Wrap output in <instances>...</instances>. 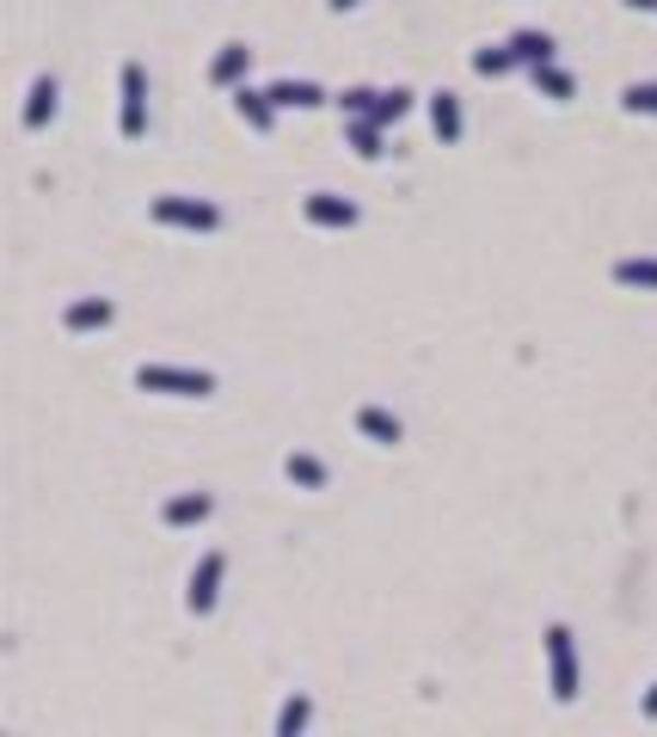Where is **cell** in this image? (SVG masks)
I'll return each mask as SVG.
<instances>
[{
    "instance_id": "obj_14",
    "label": "cell",
    "mask_w": 657,
    "mask_h": 737,
    "mask_svg": "<svg viewBox=\"0 0 657 737\" xmlns=\"http://www.w3.org/2000/svg\"><path fill=\"white\" fill-rule=\"evenodd\" d=\"M49 111H56V80H37L32 87V105H25V129H44L49 124Z\"/></svg>"
},
{
    "instance_id": "obj_15",
    "label": "cell",
    "mask_w": 657,
    "mask_h": 737,
    "mask_svg": "<svg viewBox=\"0 0 657 737\" xmlns=\"http://www.w3.org/2000/svg\"><path fill=\"white\" fill-rule=\"evenodd\" d=\"M614 283H626V289H657V258H621V265H614Z\"/></svg>"
},
{
    "instance_id": "obj_12",
    "label": "cell",
    "mask_w": 657,
    "mask_h": 737,
    "mask_svg": "<svg viewBox=\"0 0 657 737\" xmlns=\"http://www.w3.org/2000/svg\"><path fill=\"white\" fill-rule=\"evenodd\" d=\"M204 517H209V498H204V492H185V498L166 504V522H173V529H191V522H204Z\"/></svg>"
},
{
    "instance_id": "obj_6",
    "label": "cell",
    "mask_w": 657,
    "mask_h": 737,
    "mask_svg": "<svg viewBox=\"0 0 657 737\" xmlns=\"http://www.w3.org/2000/svg\"><path fill=\"white\" fill-rule=\"evenodd\" d=\"M308 221L313 228H350V221H357V204H345V197H326V191H320V197H308Z\"/></svg>"
},
{
    "instance_id": "obj_21",
    "label": "cell",
    "mask_w": 657,
    "mask_h": 737,
    "mask_svg": "<svg viewBox=\"0 0 657 737\" xmlns=\"http://www.w3.org/2000/svg\"><path fill=\"white\" fill-rule=\"evenodd\" d=\"M308 713H313V706L301 701V694H296V701H283V713H277V732H283V737H296L301 725H308Z\"/></svg>"
},
{
    "instance_id": "obj_1",
    "label": "cell",
    "mask_w": 657,
    "mask_h": 737,
    "mask_svg": "<svg viewBox=\"0 0 657 737\" xmlns=\"http://www.w3.org/2000/svg\"><path fill=\"white\" fill-rule=\"evenodd\" d=\"M136 388H141V393H178V400H204V393H216V381H209L204 369H166V362H141V369H136Z\"/></svg>"
},
{
    "instance_id": "obj_2",
    "label": "cell",
    "mask_w": 657,
    "mask_h": 737,
    "mask_svg": "<svg viewBox=\"0 0 657 737\" xmlns=\"http://www.w3.org/2000/svg\"><path fill=\"white\" fill-rule=\"evenodd\" d=\"M548 676H553V701L578 694V652H572V633L565 627H548Z\"/></svg>"
},
{
    "instance_id": "obj_25",
    "label": "cell",
    "mask_w": 657,
    "mask_h": 737,
    "mask_svg": "<svg viewBox=\"0 0 657 737\" xmlns=\"http://www.w3.org/2000/svg\"><path fill=\"white\" fill-rule=\"evenodd\" d=\"M645 719H657V689H652V694H645Z\"/></svg>"
},
{
    "instance_id": "obj_11",
    "label": "cell",
    "mask_w": 657,
    "mask_h": 737,
    "mask_svg": "<svg viewBox=\"0 0 657 737\" xmlns=\"http://www.w3.org/2000/svg\"><path fill=\"white\" fill-rule=\"evenodd\" d=\"M430 124H437L442 141H461V105H454V93H437V99H430Z\"/></svg>"
},
{
    "instance_id": "obj_16",
    "label": "cell",
    "mask_w": 657,
    "mask_h": 737,
    "mask_svg": "<svg viewBox=\"0 0 657 737\" xmlns=\"http://www.w3.org/2000/svg\"><path fill=\"white\" fill-rule=\"evenodd\" d=\"M270 99H277V105H320V87H313V80H277V87H270Z\"/></svg>"
},
{
    "instance_id": "obj_10",
    "label": "cell",
    "mask_w": 657,
    "mask_h": 737,
    "mask_svg": "<svg viewBox=\"0 0 657 737\" xmlns=\"http://www.w3.org/2000/svg\"><path fill=\"white\" fill-rule=\"evenodd\" d=\"M357 430H362V437H376V442H400V418H393V412H381V406H362L357 412Z\"/></svg>"
},
{
    "instance_id": "obj_26",
    "label": "cell",
    "mask_w": 657,
    "mask_h": 737,
    "mask_svg": "<svg viewBox=\"0 0 657 737\" xmlns=\"http://www.w3.org/2000/svg\"><path fill=\"white\" fill-rule=\"evenodd\" d=\"M626 7H639V13H652V7H657V0H626Z\"/></svg>"
},
{
    "instance_id": "obj_13",
    "label": "cell",
    "mask_w": 657,
    "mask_h": 737,
    "mask_svg": "<svg viewBox=\"0 0 657 737\" xmlns=\"http://www.w3.org/2000/svg\"><path fill=\"white\" fill-rule=\"evenodd\" d=\"M510 49H517V62H553V37L548 32H517L510 37Z\"/></svg>"
},
{
    "instance_id": "obj_18",
    "label": "cell",
    "mask_w": 657,
    "mask_h": 737,
    "mask_svg": "<svg viewBox=\"0 0 657 737\" xmlns=\"http://www.w3.org/2000/svg\"><path fill=\"white\" fill-rule=\"evenodd\" d=\"M350 148H357L362 160L381 154V124H376V117H357V124H350Z\"/></svg>"
},
{
    "instance_id": "obj_9",
    "label": "cell",
    "mask_w": 657,
    "mask_h": 737,
    "mask_svg": "<svg viewBox=\"0 0 657 737\" xmlns=\"http://www.w3.org/2000/svg\"><path fill=\"white\" fill-rule=\"evenodd\" d=\"M62 320H68V332H99V326H111V301H74Z\"/></svg>"
},
{
    "instance_id": "obj_3",
    "label": "cell",
    "mask_w": 657,
    "mask_h": 737,
    "mask_svg": "<svg viewBox=\"0 0 657 737\" xmlns=\"http://www.w3.org/2000/svg\"><path fill=\"white\" fill-rule=\"evenodd\" d=\"M154 221H166V228H191V234H209L221 216L209 204H197V197H154Z\"/></svg>"
},
{
    "instance_id": "obj_5",
    "label": "cell",
    "mask_w": 657,
    "mask_h": 737,
    "mask_svg": "<svg viewBox=\"0 0 657 737\" xmlns=\"http://www.w3.org/2000/svg\"><path fill=\"white\" fill-rule=\"evenodd\" d=\"M148 80H141V68L129 62L124 68V117H117V124H124V136H141V129H148Z\"/></svg>"
},
{
    "instance_id": "obj_23",
    "label": "cell",
    "mask_w": 657,
    "mask_h": 737,
    "mask_svg": "<svg viewBox=\"0 0 657 737\" xmlns=\"http://www.w3.org/2000/svg\"><path fill=\"white\" fill-rule=\"evenodd\" d=\"M517 62V49L504 44V49H480V56H473V68H480V74H504V68Z\"/></svg>"
},
{
    "instance_id": "obj_24",
    "label": "cell",
    "mask_w": 657,
    "mask_h": 737,
    "mask_svg": "<svg viewBox=\"0 0 657 737\" xmlns=\"http://www.w3.org/2000/svg\"><path fill=\"white\" fill-rule=\"evenodd\" d=\"M376 99H381V93H362V87H350V93H345V111H350V117H369V111H376Z\"/></svg>"
},
{
    "instance_id": "obj_27",
    "label": "cell",
    "mask_w": 657,
    "mask_h": 737,
    "mask_svg": "<svg viewBox=\"0 0 657 737\" xmlns=\"http://www.w3.org/2000/svg\"><path fill=\"white\" fill-rule=\"evenodd\" d=\"M332 7H338V13H345V7H357V0H332Z\"/></svg>"
},
{
    "instance_id": "obj_8",
    "label": "cell",
    "mask_w": 657,
    "mask_h": 737,
    "mask_svg": "<svg viewBox=\"0 0 657 737\" xmlns=\"http://www.w3.org/2000/svg\"><path fill=\"white\" fill-rule=\"evenodd\" d=\"M234 105H240V117H246V124L258 129V136L270 129V105H277L270 93H252V87H240V93H234Z\"/></svg>"
},
{
    "instance_id": "obj_17",
    "label": "cell",
    "mask_w": 657,
    "mask_h": 737,
    "mask_svg": "<svg viewBox=\"0 0 657 737\" xmlns=\"http://www.w3.org/2000/svg\"><path fill=\"white\" fill-rule=\"evenodd\" d=\"M283 473H289L296 486H308V492H320V486H326V468H320L313 456H289V461H283Z\"/></svg>"
},
{
    "instance_id": "obj_7",
    "label": "cell",
    "mask_w": 657,
    "mask_h": 737,
    "mask_svg": "<svg viewBox=\"0 0 657 737\" xmlns=\"http://www.w3.org/2000/svg\"><path fill=\"white\" fill-rule=\"evenodd\" d=\"M246 68H252V49L246 44H228L216 56V68H209V80H216V87H240V80H246Z\"/></svg>"
},
{
    "instance_id": "obj_19",
    "label": "cell",
    "mask_w": 657,
    "mask_h": 737,
    "mask_svg": "<svg viewBox=\"0 0 657 737\" xmlns=\"http://www.w3.org/2000/svg\"><path fill=\"white\" fill-rule=\"evenodd\" d=\"M406 111H412V93H400V87H393V93H381V99H376V111H369V117H376V124L388 129V124H400Z\"/></svg>"
},
{
    "instance_id": "obj_4",
    "label": "cell",
    "mask_w": 657,
    "mask_h": 737,
    "mask_svg": "<svg viewBox=\"0 0 657 737\" xmlns=\"http://www.w3.org/2000/svg\"><path fill=\"white\" fill-rule=\"evenodd\" d=\"M216 590H221V553H204V560H197V572H191V590H185L191 614L216 609Z\"/></svg>"
},
{
    "instance_id": "obj_22",
    "label": "cell",
    "mask_w": 657,
    "mask_h": 737,
    "mask_svg": "<svg viewBox=\"0 0 657 737\" xmlns=\"http://www.w3.org/2000/svg\"><path fill=\"white\" fill-rule=\"evenodd\" d=\"M626 111H645V117H657V80H639V87H626Z\"/></svg>"
},
{
    "instance_id": "obj_20",
    "label": "cell",
    "mask_w": 657,
    "mask_h": 737,
    "mask_svg": "<svg viewBox=\"0 0 657 737\" xmlns=\"http://www.w3.org/2000/svg\"><path fill=\"white\" fill-rule=\"evenodd\" d=\"M534 87L548 99H572V74H560L553 62H534Z\"/></svg>"
}]
</instances>
